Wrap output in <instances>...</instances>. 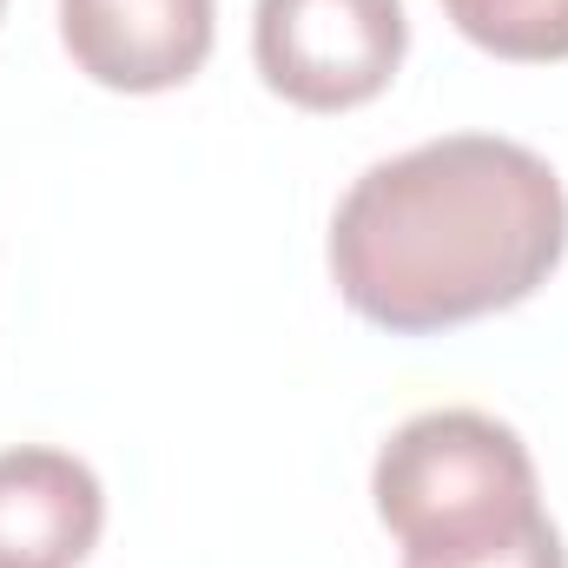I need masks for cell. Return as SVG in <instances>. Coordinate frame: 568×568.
Returning <instances> with one entry per match:
<instances>
[{
  "label": "cell",
  "mask_w": 568,
  "mask_h": 568,
  "mask_svg": "<svg viewBox=\"0 0 568 568\" xmlns=\"http://www.w3.org/2000/svg\"><path fill=\"white\" fill-rule=\"evenodd\" d=\"M410 53L404 0H258L252 60L258 80L297 113L371 106Z\"/></svg>",
  "instance_id": "obj_3"
},
{
  "label": "cell",
  "mask_w": 568,
  "mask_h": 568,
  "mask_svg": "<svg viewBox=\"0 0 568 568\" xmlns=\"http://www.w3.org/2000/svg\"><path fill=\"white\" fill-rule=\"evenodd\" d=\"M0 7H7V0H0Z\"/></svg>",
  "instance_id": "obj_8"
},
{
  "label": "cell",
  "mask_w": 568,
  "mask_h": 568,
  "mask_svg": "<svg viewBox=\"0 0 568 568\" xmlns=\"http://www.w3.org/2000/svg\"><path fill=\"white\" fill-rule=\"evenodd\" d=\"M404 568H568V549L562 529L549 516H536L509 542H489V549H469V556H404Z\"/></svg>",
  "instance_id": "obj_7"
},
{
  "label": "cell",
  "mask_w": 568,
  "mask_h": 568,
  "mask_svg": "<svg viewBox=\"0 0 568 568\" xmlns=\"http://www.w3.org/2000/svg\"><path fill=\"white\" fill-rule=\"evenodd\" d=\"M449 27L516 67H556L568 60V0H443Z\"/></svg>",
  "instance_id": "obj_6"
},
{
  "label": "cell",
  "mask_w": 568,
  "mask_h": 568,
  "mask_svg": "<svg viewBox=\"0 0 568 568\" xmlns=\"http://www.w3.org/2000/svg\"><path fill=\"white\" fill-rule=\"evenodd\" d=\"M100 529L106 489L73 449H0V568H80Z\"/></svg>",
  "instance_id": "obj_5"
},
{
  "label": "cell",
  "mask_w": 568,
  "mask_h": 568,
  "mask_svg": "<svg viewBox=\"0 0 568 568\" xmlns=\"http://www.w3.org/2000/svg\"><path fill=\"white\" fill-rule=\"evenodd\" d=\"M371 503L404 556H469L549 516L529 443L483 410L410 417L377 449Z\"/></svg>",
  "instance_id": "obj_2"
},
{
  "label": "cell",
  "mask_w": 568,
  "mask_h": 568,
  "mask_svg": "<svg viewBox=\"0 0 568 568\" xmlns=\"http://www.w3.org/2000/svg\"><path fill=\"white\" fill-rule=\"evenodd\" d=\"M212 33V0H60V40L106 93H172L199 80Z\"/></svg>",
  "instance_id": "obj_4"
},
{
  "label": "cell",
  "mask_w": 568,
  "mask_h": 568,
  "mask_svg": "<svg viewBox=\"0 0 568 568\" xmlns=\"http://www.w3.org/2000/svg\"><path fill=\"white\" fill-rule=\"evenodd\" d=\"M337 297L390 331L429 337L529 304L568 252V192L523 140L449 133L377 159L331 212Z\"/></svg>",
  "instance_id": "obj_1"
}]
</instances>
